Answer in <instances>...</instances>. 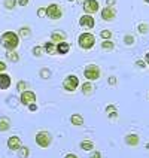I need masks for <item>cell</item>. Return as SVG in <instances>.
<instances>
[{"label": "cell", "mask_w": 149, "mask_h": 158, "mask_svg": "<svg viewBox=\"0 0 149 158\" xmlns=\"http://www.w3.org/2000/svg\"><path fill=\"white\" fill-rule=\"evenodd\" d=\"M0 45L6 51H17L19 46V36L15 31H5L0 36Z\"/></svg>", "instance_id": "obj_1"}, {"label": "cell", "mask_w": 149, "mask_h": 158, "mask_svg": "<svg viewBox=\"0 0 149 158\" xmlns=\"http://www.w3.org/2000/svg\"><path fill=\"white\" fill-rule=\"evenodd\" d=\"M78 45L79 48H82L84 51H89L96 46V36L89 31H85L82 35H79L78 37Z\"/></svg>", "instance_id": "obj_2"}, {"label": "cell", "mask_w": 149, "mask_h": 158, "mask_svg": "<svg viewBox=\"0 0 149 158\" xmlns=\"http://www.w3.org/2000/svg\"><path fill=\"white\" fill-rule=\"evenodd\" d=\"M101 76V69L97 64H87L84 67V78L89 82H96Z\"/></svg>", "instance_id": "obj_3"}, {"label": "cell", "mask_w": 149, "mask_h": 158, "mask_svg": "<svg viewBox=\"0 0 149 158\" xmlns=\"http://www.w3.org/2000/svg\"><path fill=\"white\" fill-rule=\"evenodd\" d=\"M35 142H36V145H37L39 148L45 149V148H49V146H51V143H52V136H51V133L49 131L42 130V131H39L37 134H36Z\"/></svg>", "instance_id": "obj_4"}, {"label": "cell", "mask_w": 149, "mask_h": 158, "mask_svg": "<svg viewBox=\"0 0 149 158\" xmlns=\"http://www.w3.org/2000/svg\"><path fill=\"white\" fill-rule=\"evenodd\" d=\"M79 87V78L76 75H67L63 81V89L67 93H75Z\"/></svg>", "instance_id": "obj_5"}, {"label": "cell", "mask_w": 149, "mask_h": 158, "mask_svg": "<svg viewBox=\"0 0 149 158\" xmlns=\"http://www.w3.org/2000/svg\"><path fill=\"white\" fill-rule=\"evenodd\" d=\"M36 100H37V97H36V93L33 89H26V91H23L21 93V96H19V102H21V105L23 106H28L31 105V103H36Z\"/></svg>", "instance_id": "obj_6"}, {"label": "cell", "mask_w": 149, "mask_h": 158, "mask_svg": "<svg viewBox=\"0 0 149 158\" xmlns=\"http://www.w3.org/2000/svg\"><path fill=\"white\" fill-rule=\"evenodd\" d=\"M46 17L49 19H60L63 17V9L60 5L57 3H51L48 8H46Z\"/></svg>", "instance_id": "obj_7"}, {"label": "cell", "mask_w": 149, "mask_h": 158, "mask_svg": "<svg viewBox=\"0 0 149 158\" xmlns=\"http://www.w3.org/2000/svg\"><path fill=\"white\" fill-rule=\"evenodd\" d=\"M116 14H118V10H116L115 6H106L100 12V17H101L103 21H114L115 18H116Z\"/></svg>", "instance_id": "obj_8"}, {"label": "cell", "mask_w": 149, "mask_h": 158, "mask_svg": "<svg viewBox=\"0 0 149 158\" xmlns=\"http://www.w3.org/2000/svg\"><path fill=\"white\" fill-rule=\"evenodd\" d=\"M98 8H100V5H98V2H97V0H85V2H84V5H82L84 12L88 14V15H93V14L98 12Z\"/></svg>", "instance_id": "obj_9"}, {"label": "cell", "mask_w": 149, "mask_h": 158, "mask_svg": "<svg viewBox=\"0 0 149 158\" xmlns=\"http://www.w3.org/2000/svg\"><path fill=\"white\" fill-rule=\"evenodd\" d=\"M79 26L84 27V28H88V30H93L94 27H96V19L93 15H82V17L79 18Z\"/></svg>", "instance_id": "obj_10"}, {"label": "cell", "mask_w": 149, "mask_h": 158, "mask_svg": "<svg viewBox=\"0 0 149 158\" xmlns=\"http://www.w3.org/2000/svg\"><path fill=\"white\" fill-rule=\"evenodd\" d=\"M12 85V78L9 76L8 73H0V89L5 91V89H9Z\"/></svg>", "instance_id": "obj_11"}, {"label": "cell", "mask_w": 149, "mask_h": 158, "mask_svg": "<svg viewBox=\"0 0 149 158\" xmlns=\"http://www.w3.org/2000/svg\"><path fill=\"white\" fill-rule=\"evenodd\" d=\"M49 40L57 45V44H60V42L67 40V35H66L64 31H61V30H55V31L51 33V39H49Z\"/></svg>", "instance_id": "obj_12"}, {"label": "cell", "mask_w": 149, "mask_h": 158, "mask_svg": "<svg viewBox=\"0 0 149 158\" xmlns=\"http://www.w3.org/2000/svg\"><path fill=\"white\" fill-rule=\"evenodd\" d=\"M21 146H23V143H21L19 136H10L8 139V148L10 151H18Z\"/></svg>", "instance_id": "obj_13"}, {"label": "cell", "mask_w": 149, "mask_h": 158, "mask_svg": "<svg viewBox=\"0 0 149 158\" xmlns=\"http://www.w3.org/2000/svg\"><path fill=\"white\" fill-rule=\"evenodd\" d=\"M81 93L84 94V96H93L94 94V85H93V82H84V84H81Z\"/></svg>", "instance_id": "obj_14"}, {"label": "cell", "mask_w": 149, "mask_h": 158, "mask_svg": "<svg viewBox=\"0 0 149 158\" xmlns=\"http://www.w3.org/2000/svg\"><path fill=\"white\" fill-rule=\"evenodd\" d=\"M125 143L128 145V146H137L139 143H140V137H139V134H134V133H130V134H127L125 136Z\"/></svg>", "instance_id": "obj_15"}, {"label": "cell", "mask_w": 149, "mask_h": 158, "mask_svg": "<svg viewBox=\"0 0 149 158\" xmlns=\"http://www.w3.org/2000/svg\"><path fill=\"white\" fill-rule=\"evenodd\" d=\"M85 123V119H84V116L81 114H72L70 115V124L72 125H75V127H82Z\"/></svg>", "instance_id": "obj_16"}, {"label": "cell", "mask_w": 149, "mask_h": 158, "mask_svg": "<svg viewBox=\"0 0 149 158\" xmlns=\"http://www.w3.org/2000/svg\"><path fill=\"white\" fill-rule=\"evenodd\" d=\"M69 51H70V44H69L67 40L57 44V54H60V55H66V54H69Z\"/></svg>", "instance_id": "obj_17"}, {"label": "cell", "mask_w": 149, "mask_h": 158, "mask_svg": "<svg viewBox=\"0 0 149 158\" xmlns=\"http://www.w3.org/2000/svg\"><path fill=\"white\" fill-rule=\"evenodd\" d=\"M10 130V119L8 116H0V133H5Z\"/></svg>", "instance_id": "obj_18"}, {"label": "cell", "mask_w": 149, "mask_h": 158, "mask_svg": "<svg viewBox=\"0 0 149 158\" xmlns=\"http://www.w3.org/2000/svg\"><path fill=\"white\" fill-rule=\"evenodd\" d=\"M43 48H45V54H48V55H54V54H57V45L54 44V42H51V40L45 42Z\"/></svg>", "instance_id": "obj_19"}, {"label": "cell", "mask_w": 149, "mask_h": 158, "mask_svg": "<svg viewBox=\"0 0 149 158\" xmlns=\"http://www.w3.org/2000/svg\"><path fill=\"white\" fill-rule=\"evenodd\" d=\"M105 112L110 119H116V118H118V109L115 107V105H107L105 109Z\"/></svg>", "instance_id": "obj_20"}, {"label": "cell", "mask_w": 149, "mask_h": 158, "mask_svg": "<svg viewBox=\"0 0 149 158\" xmlns=\"http://www.w3.org/2000/svg\"><path fill=\"white\" fill-rule=\"evenodd\" d=\"M6 58L10 63H18L21 60V57H19V54L17 51H6Z\"/></svg>", "instance_id": "obj_21"}, {"label": "cell", "mask_w": 149, "mask_h": 158, "mask_svg": "<svg viewBox=\"0 0 149 158\" xmlns=\"http://www.w3.org/2000/svg\"><path fill=\"white\" fill-rule=\"evenodd\" d=\"M18 36H19V37H30V36H31V28H30L28 26L19 27V30H18Z\"/></svg>", "instance_id": "obj_22"}, {"label": "cell", "mask_w": 149, "mask_h": 158, "mask_svg": "<svg viewBox=\"0 0 149 158\" xmlns=\"http://www.w3.org/2000/svg\"><path fill=\"white\" fill-rule=\"evenodd\" d=\"M31 54L35 55L36 58H40V57L45 54V48L40 46V45H36V46H33V49H31Z\"/></svg>", "instance_id": "obj_23"}, {"label": "cell", "mask_w": 149, "mask_h": 158, "mask_svg": "<svg viewBox=\"0 0 149 158\" xmlns=\"http://www.w3.org/2000/svg\"><path fill=\"white\" fill-rule=\"evenodd\" d=\"M81 149L88 151V152H89V151H94V143L91 140H87V139H85V140L81 142Z\"/></svg>", "instance_id": "obj_24"}, {"label": "cell", "mask_w": 149, "mask_h": 158, "mask_svg": "<svg viewBox=\"0 0 149 158\" xmlns=\"http://www.w3.org/2000/svg\"><path fill=\"white\" fill-rule=\"evenodd\" d=\"M101 49H103V51H114L115 42H112L110 39H109V40H103V42H101Z\"/></svg>", "instance_id": "obj_25"}, {"label": "cell", "mask_w": 149, "mask_h": 158, "mask_svg": "<svg viewBox=\"0 0 149 158\" xmlns=\"http://www.w3.org/2000/svg\"><path fill=\"white\" fill-rule=\"evenodd\" d=\"M17 152H18V157L19 158H28V155H30V149H28L27 146H21Z\"/></svg>", "instance_id": "obj_26"}, {"label": "cell", "mask_w": 149, "mask_h": 158, "mask_svg": "<svg viewBox=\"0 0 149 158\" xmlns=\"http://www.w3.org/2000/svg\"><path fill=\"white\" fill-rule=\"evenodd\" d=\"M26 89H28V84H27L26 81H18L17 82V91L18 93H23V91H26Z\"/></svg>", "instance_id": "obj_27"}, {"label": "cell", "mask_w": 149, "mask_h": 158, "mask_svg": "<svg viewBox=\"0 0 149 158\" xmlns=\"http://www.w3.org/2000/svg\"><path fill=\"white\" fill-rule=\"evenodd\" d=\"M39 76L46 81V79L51 78V70H49L48 67H43V69H40V70H39Z\"/></svg>", "instance_id": "obj_28"}, {"label": "cell", "mask_w": 149, "mask_h": 158, "mask_svg": "<svg viewBox=\"0 0 149 158\" xmlns=\"http://www.w3.org/2000/svg\"><path fill=\"white\" fill-rule=\"evenodd\" d=\"M137 31H139L140 35H146V33H149V24H146V23H140V24L137 26Z\"/></svg>", "instance_id": "obj_29"}, {"label": "cell", "mask_w": 149, "mask_h": 158, "mask_svg": "<svg viewBox=\"0 0 149 158\" xmlns=\"http://www.w3.org/2000/svg\"><path fill=\"white\" fill-rule=\"evenodd\" d=\"M3 3H5V8L8 9V10H12V9H15V6L18 5L17 0H5Z\"/></svg>", "instance_id": "obj_30"}, {"label": "cell", "mask_w": 149, "mask_h": 158, "mask_svg": "<svg viewBox=\"0 0 149 158\" xmlns=\"http://www.w3.org/2000/svg\"><path fill=\"white\" fill-rule=\"evenodd\" d=\"M134 42H136V40H134V36L133 35H125L124 36V44L127 45V46H133Z\"/></svg>", "instance_id": "obj_31"}, {"label": "cell", "mask_w": 149, "mask_h": 158, "mask_svg": "<svg viewBox=\"0 0 149 158\" xmlns=\"http://www.w3.org/2000/svg\"><path fill=\"white\" fill-rule=\"evenodd\" d=\"M100 37H101L103 40H109V39H112V31L107 30V28H106V30H101V31H100Z\"/></svg>", "instance_id": "obj_32"}, {"label": "cell", "mask_w": 149, "mask_h": 158, "mask_svg": "<svg viewBox=\"0 0 149 158\" xmlns=\"http://www.w3.org/2000/svg\"><path fill=\"white\" fill-rule=\"evenodd\" d=\"M134 66H136L137 69H146V67H148V64L145 63V60H137V61L134 63Z\"/></svg>", "instance_id": "obj_33"}, {"label": "cell", "mask_w": 149, "mask_h": 158, "mask_svg": "<svg viewBox=\"0 0 149 158\" xmlns=\"http://www.w3.org/2000/svg\"><path fill=\"white\" fill-rule=\"evenodd\" d=\"M107 84H109L110 87H115V85L118 84V78H116V76H109V78H107Z\"/></svg>", "instance_id": "obj_34"}, {"label": "cell", "mask_w": 149, "mask_h": 158, "mask_svg": "<svg viewBox=\"0 0 149 158\" xmlns=\"http://www.w3.org/2000/svg\"><path fill=\"white\" fill-rule=\"evenodd\" d=\"M37 17L39 18L46 17V8H39L37 9Z\"/></svg>", "instance_id": "obj_35"}, {"label": "cell", "mask_w": 149, "mask_h": 158, "mask_svg": "<svg viewBox=\"0 0 149 158\" xmlns=\"http://www.w3.org/2000/svg\"><path fill=\"white\" fill-rule=\"evenodd\" d=\"M89 158H103V155H101V152H100V151H91Z\"/></svg>", "instance_id": "obj_36"}, {"label": "cell", "mask_w": 149, "mask_h": 158, "mask_svg": "<svg viewBox=\"0 0 149 158\" xmlns=\"http://www.w3.org/2000/svg\"><path fill=\"white\" fill-rule=\"evenodd\" d=\"M6 69H8L6 63H5V61H2V60H0V73H5V72H6Z\"/></svg>", "instance_id": "obj_37"}, {"label": "cell", "mask_w": 149, "mask_h": 158, "mask_svg": "<svg viewBox=\"0 0 149 158\" xmlns=\"http://www.w3.org/2000/svg\"><path fill=\"white\" fill-rule=\"evenodd\" d=\"M27 109H28L30 112H36V110H37V105H36V103H31V105L27 106Z\"/></svg>", "instance_id": "obj_38"}, {"label": "cell", "mask_w": 149, "mask_h": 158, "mask_svg": "<svg viewBox=\"0 0 149 158\" xmlns=\"http://www.w3.org/2000/svg\"><path fill=\"white\" fill-rule=\"evenodd\" d=\"M17 2H18V5H19V6H27L30 0H17Z\"/></svg>", "instance_id": "obj_39"}, {"label": "cell", "mask_w": 149, "mask_h": 158, "mask_svg": "<svg viewBox=\"0 0 149 158\" xmlns=\"http://www.w3.org/2000/svg\"><path fill=\"white\" fill-rule=\"evenodd\" d=\"M116 0H106V6H115Z\"/></svg>", "instance_id": "obj_40"}, {"label": "cell", "mask_w": 149, "mask_h": 158, "mask_svg": "<svg viewBox=\"0 0 149 158\" xmlns=\"http://www.w3.org/2000/svg\"><path fill=\"white\" fill-rule=\"evenodd\" d=\"M143 60H145V63H146V64L149 66V52L145 54V58H143Z\"/></svg>", "instance_id": "obj_41"}, {"label": "cell", "mask_w": 149, "mask_h": 158, "mask_svg": "<svg viewBox=\"0 0 149 158\" xmlns=\"http://www.w3.org/2000/svg\"><path fill=\"white\" fill-rule=\"evenodd\" d=\"M64 158H79V157H78V155H75V154H67Z\"/></svg>", "instance_id": "obj_42"}, {"label": "cell", "mask_w": 149, "mask_h": 158, "mask_svg": "<svg viewBox=\"0 0 149 158\" xmlns=\"http://www.w3.org/2000/svg\"><path fill=\"white\" fill-rule=\"evenodd\" d=\"M146 149H149V143H146Z\"/></svg>", "instance_id": "obj_43"}, {"label": "cell", "mask_w": 149, "mask_h": 158, "mask_svg": "<svg viewBox=\"0 0 149 158\" xmlns=\"http://www.w3.org/2000/svg\"><path fill=\"white\" fill-rule=\"evenodd\" d=\"M145 3H149V0H145Z\"/></svg>", "instance_id": "obj_44"}, {"label": "cell", "mask_w": 149, "mask_h": 158, "mask_svg": "<svg viewBox=\"0 0 149 158\" xmlns=\"http://www.w3.org/2000/svg\"><path fill=\"white\" fill-rule=\"evenodd\" d=\"M69 2H75V0H69Z\"/></svg>", "instance_id": "obj_45"}, {"label": "cell", "mask_w": 149, "mask_h": 158, "mask_svg": "<svg viewBox=\"0 0 149 158\" xmlns=\"http://www.w3.org/2000/svg\"><path fill=\"white\" fill-rule=\"evenodd\" d=\"M81 2H85V0H81Z\"/></svg>", "instance_id": "obj_46"}]
</instances>
